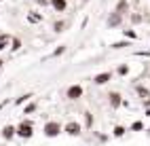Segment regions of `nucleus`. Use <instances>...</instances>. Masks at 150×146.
<instances>
[{
    "label": "nucleus",
    "mask_w": 150,
    "mask_h": 146,
    "mask_svg": "<svg viewBox=\"0 0 150 146\" xmlns=\"http://www.w3.org/2000/svg\"><path fill=\"white\" fill-rule=\"evenodd\" d=\"M125 38H133V40H135L137 34H135V32H131V30H125Z\"/></svg>",
    "instance_id": "obj_18"
},
{
    "label": "nucleus",
    "mask_w": 150,
    "mask_h": 146,
    "mask_svg": "<svg viewBox=\"0 0 150 146\" xmlns=\"http://www.w3.org/2000/svg\"><path fill=\"white\" fill-rule=\"evenodd\" d=\"M116 13H121V15H125L127 11H129V4H127V0H118V4H116V9H114Z\"/></svg>",
    "instance_id": "obj_11"
},
{
    "label": "nucleus",
    "mask_w": 150,
    "mask_h": 146,
    "mask_svg": "<svg viewBox=\"0 0 150 146\" xmlns=\"http://www.w3.org/2000/svg\"><path fill=\"white\" fill-rule=\"evenodd\" d=\"M148 131H150V129H148Z\"/></svg>",
    "instance_id": "obj_27"
},
{
    "label": "nucleus",
    "mask_w": 150,
    "mask_h": 146,
    "mask_svg": "<svg viewBox=\"0 0 150 146\" xmlns=\"http://www.w3.org/2000/svg\"><path fill=\"white\" fill-rule=\"evenodd\" d=\"M62 131H64V125L59 121H47L42 125V135L45 138H57Z\"/></svg>",
    "instance_id": "obj_2"
},
{
    "label": "nucleus",
    "mask_w": 150,
    "mask_h": 146,
    "mask_svg": "<svg viewBox=\"0 0 150 146\" xmlns=\"http://www.w3.org/2000/svg\"><path fill=\"white\" fill-rule=\"evenodd\" d=\"M139 129H144V123H142V121H135V123L131 125V131H139Z\"/></svg>",
    "instance_id": "obj_15"
},
{
    "label": "nucleus",
    "mask_w": 150,
    "mask_h": 146,
    "mask_svg": "<svg viewBox=\"0 0 150 146\" xmlns=\"http://www.w3.org/2000/svg\"><path fill=\"white\" fill-rule=\"evenodd\" d=\"M6 104H8V102H0V110H2V108H4V106H6Z\"/></svg>",
    "instance_id": "obj_24"
},
{
    "label": "nucleus",
    "mask_w": 150,
    "mask_h": 146,
    "mask_svg": "<svg viewBox=\"0 0 150 146\" xmlns=\"http://www.w3.org/2000/svg\"><path fill=\"white\" fill-rule=\"evenodd\" d=\"M83 93H85V89L81 85H70L66 89V97H68V100H81Z\"/></svg>",
    "instance_id": "obj_3"
},
{
    "label": "nucleus",
    "mask_w": 150,
    "mask_h": 146,
    "mask_svg": "<svg viewBox=\"0 0 150 146\" xmlns=\"http://www.w3.org/2000/svg\"><path fill=\"white\" fill-rule=\"evenodd\" d=\"M28 21H30V23H38V21H42V17L36 15V13H30V15H28Z\"/></svg>",
    "instance_id": "obj_13"
},
{
    "label": "nucleus",
    "mask_w": 150,
    "mask_h": 146,
    "mask_svg": "<svg viewBox=\"0 0 150 146\" xmlns=\"http://www.w3.org/2000/svg\"><path fill=\"white\" fill-rule=\"evenodd\" d=\"M36 110V104H30L28 108H25V114H30V112H34Z\"/></svg>",
    "instance_id": "obj_21"
},
{
    "label": "nucleus",
    "mask_w": 150,
    "mask_h": 146,
    "mask_svg": "<svg viewBox=\"0 0 150 146\" xmlns=\"http://www.w3.org/2000/svg\"><path fill=\"white\" fill-rule=\"evenodd\" d=\"M64 51H66V47H59V49H55V53H53V55H55V57H57V55H62V53H64Z\"/></svg>",
    "instance_id": "obj_22"
},
{
    "label": "nucleus",
    "mask_w": 150,
    "mask_h": 146,
    "mask_svg": "<svg viewBox=\"0 0 150 146\" xmlns=\"http://www.w3.org/2000/svg\"><path fill=\"white\" fill-rule=\"evenodd\" d=\"M110 81H112V72H99V74L93 76V83L95 85H106Z\"/></svg>",
    "instance_id": "obj_6"
},
{
    "label": "nucleus",
    "mask_w": 150,
    "mask_h": 146,
    "mask_svg": "<svg viewBox=\"0 0 150 146\" xmlns=\"http://www.w3.org/2000/svg\"><path fill=\"white\" fill-rule=\"evenodd\" d=\"M85 121H87V127H91V125H93V116L89 112H85Z\"/></svg>",
    "instance_id": "obj_16"
},
{
    "label": "nucleus",
    "mask_w": 150,
    "mask_h": 146,
    "mask_svg": "<svg viewBox=\"0 0 150 146\" xmlns=\"http://www.w3.org/2000/svg\"><path fill=\"white\" fill-rule=\"evenodd\" d=\"M123 47H129V43H114L112 49H123Z\"/></svg>",
    "instance_id": "obj_20"
},
{
    "label": "nucleus",
    "mask_w": 150,
    "mask_h": 146,
    "mask_svg": "<svg viewBox=\"0 0 150 146\" xmlns=\"http://www.w3.org/2000/svg\"><path fill=\"white\" fill-rule=\"evenodd\" d=\"M51 6L55 13H64L68 9V0H51Z\"/></svg>",
    "instance_id": "obj_8"
},
{
    "label": "nucleus",
    "mask_w": 150,
    "mask_h": 146,
    "mask_svg": "<svg viewBox=\"0 0 150 146\" xmlns=\"http://www.w3.org/2000/svg\"><path fill=\"white\" fill-rule=\"evenodd\" d=\"M15 127H13V125H4V127H2V138L4 140H13L15 138Z\"/></svg>",
    "instance_id": "obj_9"
},
{
    "label": "nucleus",
    "mask_w": 150,
    "mask_h": 146,
    "mask_svg": "<svg viewBox=\"0 0 150 146\" xmlns=\"http://www.w3.org/2000/svg\"><path fill=\"white\" fill-rule=\"evenodd\" d=\"M108 100H110V106H112V108H118V106H123V102H125L118 91H110L108 93Z\"/></svg>",
    "instance_id": "obj_5"
},
{
    "label": "nucleus",
    "mask_w": 150,
    "mask_h": 146,
    "mask_svg": "<svg viewBox=\"0 0 150 146\" xmlns=\"http://www.w3.org/2000/svg\"><path fill=\"white\" fill-rule=\"evenodd\" d=\"M121 21H123V15H121V13H116V11H112V15L108 17V28H116V26H121Z\"/></svg>",
    "instance_id": "obj_7"
},
{
    "label": "nucleus",
    "mask_w": 150,
    "mask_h": 146,
    "mask_svg": "<svg viewBox=\"0 0 150 146\" xmlns=\"http://www.w3.org/2000/svg\"><path fill=\"white\" fill-rule=\"evenodd\" d=\"M125 127H123V125H116V127H114V131H112V135H114V138H123V135H125Z\"/></svg>",
    "instance_id": "obj_12"
},
{
    "label": "nucleus",
    "mask_w": 150,
    "mask_h": 146,
    "mask_svg": "<svg viewBox=\"0 0 150 146\" xmlns=\"http://www.w3.org/2000/svg\"><path fill=\"white\" fill-rule=\"evenodd\" d=\"M0 2H2V0H0Z\"/></svg>",
    "instance_id": "obj_26"
},
{
    "label": "nucleus",
    "mask_w": 150,
    "mask_h": 146,
    "mask_svg": "<svg viewBox=\"0 0 150 146\" xmlns=\"http://www.w3.org/2000/svg\"><path fill=\"white\" fill-rule=\"evenodd\" d=\"M30 97H32V93H25V95H21V97L17 100V104H23V102H28Z\"/></svg>",
    "instance_id": "obj_17"
},
{
    "label": "nucleus",
    "mask_w": 150,
    "mask_h": 146,
    "mask_svg": "<svg viewBox=\"0 0 150 146\" xmlns=\"http://www.w3.org/2000/svg\"><path fill=\"white\" fill-rule=\"evenodd\" d=\"M64 131H66L68 135H81V133H83V125L78 123V121H70V123L64 125Z\"/></svg>",
    "instance_id": "obj_4"
},
{
    "label": "nucleus",
    "mask_w": 150,
    "mask_h": 146,
    "mask_svg": "<svg viewBox=\"0 0 150 146\" xmlns=\"http://www.w3.org/2000/svg\"><path fill=\"white\" fill-rule=\"evenodd\" d=\"M2 64H4V62H2V60H0V68H2Z\"/></svg>",
    "instance_id": "obj_25"
},
{
    "label": "nucleus",
    "mask_w": 150,
    "mask_h": 146,
    "mask_svg": "<svg viewBox=\"0 0 150 146\" xmlns=\"http://www.w3.org/2000/svg\"><path fill=\"white\" fill-rule=\"evenodd\" d=\"M15 133L19 135V138H23V140H30V138L34 135V123L30 121V119H23V121L15 127Z\"/></svg>",
    "instance_id": "obj_1"
},
{
    "label": "nucleus",
    "mask_w": 150,
    "mask_h": 146,
    "mask_svg": "<svg viewBox=\"0 0 150 146\" xmlns=\"http://www.w3.org/2000/svg\"><path fill=\"white\" fill-rule=\"evenodd\" d=\"M11 34H4V32H0V51H4V49H8V45H11Z\"/></svg>",
    "instance_id": "obj_10"
},
{
    "label": "nucleus",
    "mask_w": 150,
    "mask_h": 146,
    "mask_svg": "<svg viewBox=\"0 0 150 146\" xmlns=\"http://www.w3.org/2000/svg\"><path fill=\"white\" fill-rule=\"evenodd\" d=\"M19 47H21V40H19V38H11V49L13 51H17Z\"/></svg>",
    "instance_id": "obj_14"
},
{
    "label": "nucleus",
    "mask_w": 150,
    "mask_h": 146,
    "mask_svg": "<svg viewBox=\"0 0 150 146\" xmlns=\"http://www.w3.org/2000/svg\"><path fill=\"white\" fill-rule=\"evenodd\" d=\"M127 72H129L127 66H121V68H118V74H127Z\"/></svg>",
    "instance_id": "obj_23"
},
{
    "label": "nucleus",
    "mask_w": 150,
    "mask_h": 146,
    "mask_svg": "<svg viewBox=\"0 0 150 146\" xmlns=\"http://www.w3.org/2000/svg\"><path fill=\"white\" fill-rule=\"evenodd\" d=\"M53 30H55V32H62V30H64V23H62V21H57V23L53 26Z\"/></svg>",
    "instance_id": "obj_19"
}]
</instances>
